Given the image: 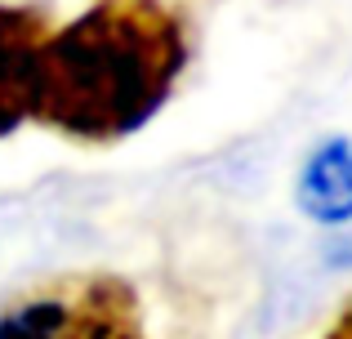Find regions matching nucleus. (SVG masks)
Wrapping results in <instances>:
<instances>
[{"label":"nucleus","mask_w":352,"mask_h":339,"mask_svg":"<svg viewBox=\"0 0 352 339\" xmlns=\"http://www.w3.org/2000/svg\"><path fill=\"white\" fill-rule=\"evenodd\" d=\"M294 206L303 219L321 228H348L352 223V139L330 134L303 157L294 179Z\"/></svg>","instance_id":"4"},{"label":"nucleus","mask_w":352,"mask_h":339,"mask_svg":"<svg viewBox=\"0 0 352 339\" xmlns=\"http://www.w3.org/2000/svg\"><path fill=\"white\" fill-rule=\"evenodd\" d=\"M50 14L32 0H0V139L32 121L41 50L50 41Z\"/></svg>","instance_id":"3"},{"label":"nucleus","mask_w":352,"mask_h":339,"mask_svg":"<svg viewBox=\"0 0 352 339\" xmlns=\"http://www.w3.org/2000/svg\"><path fill=\"white\" fill-rule=\"evenodd\" d=\"M321 254H326V263H330V268H344V272H352V223H348L339 237H330Z\"/></svg>","instance_id":"5"},{"label":"nucleus","mask_w":352,"mask_h":339,"mask_svg":"<svg viewBox=\"0 0 352 339\" xmlns=\"http://www.w3.org/2000/svg\"><path fill=\"white\" fill-rule=\"evenodd\" d=\"M0 339H147L138 290L112 272L58 277L0 308Z\"/></svg>","instance_id":"2"},{"label":"nucleus","mask_w":352,"mask_h":339,"mask_svg":"<svg viewBox=\"0 0 352 339\" xmlns=\"http://www.w3.org/2000/svg\"><path fill=\"white\" fill-rule=\"evenodd\" d=\"M326 339H352V299H348L344 308H339V317H335V322H330Z\"/></svg>","instance_id":"6"},{"label":"nucleus","mask_w":352,"mask_h":339,"mask_svg":"<svg viewBox=\"0 0 352 339\" xmlns=\"http://www.w3.org/2000/svg\"><path fill=\"white\" fill-rule=\"evenodd\" d=\"M192 58V27L174 0H89L50 27L32 121L72 143H120L152 125Z\"/></svg>","instance_id":"1"}]
</instances>
